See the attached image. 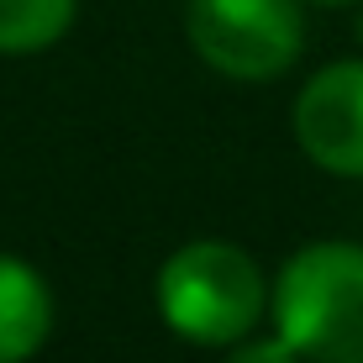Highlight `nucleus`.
Here are the masks:
<instances>
[{
  "instance_id": "nucleus-1",
  "label": "nucleus",
  "mask_w": 363,
  "mask_h": 363,
  "mask_svg": "<svg viewBox=\"0 0 363 363\" xmlns=\"http://www.w3.org/2000/svg\"><path fill=\"white\" fill-rule=\"evenodd\" d=\"M274 332L306 363H363V247L311 242L269 290Z\"/></svg>"
},
{
  "instance_id": "nucleus-2",
  "label": "nucleus",
  "mask_w": 363,
  "mask_h": 363,
  "mask_svg": "<svg viewBox=\"0 0 363 363\" xmlns=\"http://www.w3.org/2000/svg\"><path fill=\"white\" fill-rule=\"evenodd\" d=\"M269 284L237 242H184L158 269V316L184 342L232 347L264 321Z\"/></svg>"
},
{
  "instance_id": "nucleus-3",
  "label": "nucleus",
  "mask_w": 363,
  "mask_h": 363,
  "mask_svg": "<svg viewBox=\"0 0 363 363\" xmlns=\"http://www.w3.org/2000/svg\"><path fill=\"white\" fill-rule=\"evenodd\" d=\"M190 48L227 79H279L306 48L295 0H190Z\"/></svg>"
},
{
  "instance_id": "nucleus-4",
  "label": "nucleus",
  "mask_w": 363,
  "mask_h": 363,
  "mask_svg": "<svg viewBox=\"0 0 363 363\" xmlns=\"http://www.w3.org/2000/svg\"><path fill=\"white\" fill-rule=\"evenodd\" d=\"M295 143L316 169L363 179V58L311 74L295 95Z\"/></svg>"
},
{
  "instance_id": "nucleus-5",
  "label": "nucleus",
  "mask_w": 363,
  "mask_h": 363,
  "mask_svg": "<svg viewBox=\"0 0 363 363\" xmlns=\"http://www.w3.org/2000/svg\"><path fill=\"white\" fill-rule=\"evenodd\" d=\"M48 327H53V300L43 274L0 253V363H27L48 342Z\"/></svg>"
},
{
  "instance_id": "nucleus-6",
  "label": "nucleus",
  "mask_w": 363,
  "mask_h": 363,
  "mask_svg": "<svg viewBox=\"0 0 363 363\" xmlns=\"http://www.w3.org/2000/svg\"><path fill=\"white\" fill-rule=\"evenodd\" d=\"M79 0H0V58H27L53 48L74 27Z\"/></svg>"
},
{
  "instance_id": "nucleus-7",
  "label": "nucleus",
  "mask_w": 363,
  "mask_h": 363,
  "mask_svg": "<svg viewBox=\"0 0 363 363\" xmlns=\"http://www.w3.org/2000/svg\"><path fill=\"white\" fill-rule=\"evenodd\" d=\"M227 363H306V358H300L295 347L274 332V337H264V342H247V337H242V342H232Z\"/></svg>"
},
{
  "instance_id": "nucleus-8",
  "label": "nucleus",
  "mask_w": 363,
  "mask_h": 363,
  "mask_svg": "<svg viewBox=\"0 0 363 363\" xmlns=\"http://www.w3.org/2000/svg\"><path fill=\"white\" fill-rule=\"evenodd\" d=\"M311 6H363V0H311Z\"/></svg>"
},
{
  "instance_id": "nucleus-9",
  "label": "nucleus",
  "mask_w": 363,
  "mask_h": 363,
  "mask_svg": "<svg viewBox=\"0 0 363 363\" xmlns=\"http://www.w3.org/2000/svg\"><path fill=\"white\" fill-rule=\"evenodd\" d=\"M358 43H363V11H358Z\"/></svg>"
}]
</instances>
